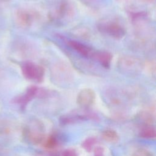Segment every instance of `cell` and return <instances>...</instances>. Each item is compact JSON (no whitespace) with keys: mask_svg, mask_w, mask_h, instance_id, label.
<instances>
[{"mask_svg":"<svg viewBox=\"0 0 156 156\" xmlns=\"http://www.w3.org/2000/svg\"><path fill=\"white\" fill-rule=\"evenodd\" d=\"M117 65L119 71L129 75L138 74L142 71L144 66L141 60L134 56L129 55L121 57Z\"/></svg>","mask_w":156,"mask_h":156,"instance_id":"7a4b0ae2","label":"cell"},{"mask_svg":"<svg viewBox=\"0 0 156 156\" xmlns=\"http://www.w3.org/2000/svg\"><path fill=\"white\" fill-rule=\"evenodd\" d=\"M97 140L95 137H88L86 138L82 143V147L87 152H90L92 151L93 146L96 143Z\"/></svg>","mask_w":156,"mask_h":156,"instance_id":"2e32d148","label":"cell"},{"mask_svg":"<svg viewBox=\"0 0 156 156\" xmlns=\"http://www.w3.org/2000/svg\"><path fill=\"white\" fill-rule=\"evenodd\" d=\"M102 138L107 142L115 143L119 141V137L118 133L112 129H107L102 132Z\"/></svg>","mask_w":156,"mask_h":156,"instance_id":"5bb4252c","label":"cell"},{"mask_svg":"<svg viewBox=\"0 0 156 156\" xmlns=\"http://www.w3.org/2000/svg\"><path fill=\"white\" fill-rule=\"evenodd\" d=\"M97 28L101 32L116 40L121 39L126 35V30L124 27L116 21L100 22L97 25Z\"/></svg>","mask_w":156,"mask_h":156,"instance_id":"8992f818","label":"cell"},{"mask_svg":"<svg viewBox=\"0 0 156 156\" xmlns=\"http://www.w3.org/2000/svg\"><path fill=\"white\" fill-rule=\"evenodd\" d=\"M130 18L133 22H136L139 20H143L147 16V13L146 12H132L130 13Z\"/></svg>","mask_w":156,"mask_h":156,"instance_id":"e0dca14e","label":"cell"},{"mask_svg":"<svg viewBox=\"0 0 156 156\" xmlns=\"http://www.w3.org/2000/svg\"><path fill=\"white\" fill-rule=\"evenodd\" d=\"M95 58L103 67L109 68L113 58L112 54L107 51L94 52L93 57Z\"/></svg>","mask_w":156,"mask_h":156,"instance_id":"7c38bea8","label":"cell"},{"mask_svg":"<svg viewBox=\"0 0 156 156\" xmlns=\"http://www.w3.org/2000/svg\"><path fill=\"white\" fill-rule=\"evenodd\" d=\"M71 70L67 65L64 64H58L52 69V76L56 81H68L72 76Z\"/></svg>","mask_w":156,"mask_h":156,"instance_id":"8fae6325","label":"cell"},{"mask_svg":"<svg viewBox=\"0 0 156 156\" xmlns=\"http://www.w3.org/2000/svg\"><path fill=\"white\" fill-rule=\"evenodd\" d=\"M23 135L25 138L35 145L41 144L45 138L44 126L39 120L29 122L24 128Z\"/></svg>","mask_w":156,"mask_h":156,"instance_id":"6da1fadb","label":"cell"},{"mask_svg":"<svg viewBox=\"0 0 156 156\" xmlns=\"http://www.w3.org/2000/svg\"><path fill=\"white\" fill-rule=\"evenodd\" d=\"M94 156H96V155H94ZM101 156H104V155H101Z\"/></svg>","mask_w":156,"mask_h":156,"instance_id":"d4e9b609","label":"cell"},{"mask_svg":"<svg viewBox=\"0 0 156 156\" xmlns=\"http://www.w3.org/2000/svg\"><path fill=\"white\" fill-rule=\"evenodd\" d=\"M76 6L69 0L61 1L51 15L53 20L66 21L71 20L76 14Z\"/></svg>","mask_w":156,"mask_h":156,"instance_id":"3957f363","label":"cell"},{"mask_svg":"<svg viewBox=\"0 0 156 156\" xmlns=\"http://www.w3.org/2000/svg\"><path fill=\"white\" fill-rule=\"evenodd\" d=\"M44 89L35 85H31L26 89V91L13 98V102L18 104L21 109H24L27 104L35 98H43Z\"/></svg>","mask_w":156,"mask_h":156,"instance_id":"5b68a950","label":"cell"},{"mask_svg":"<svg viewBox=\"0 0 156 156\" xmlns=\"http://www.w3.org/2000/svg\"><path fill=\"white\" fill-rule=\"evenodd\" d=\"M35 16V13L33 11L25 9H18L15 14L17 24L23 28H27L31 26Z\"/></svg>","mask_w":156,"mask_h":156,"instance_id":"52a82bcc","label":"cell"},{"mask_svg":"<svg viewBox=\"0 0 156 156\" xmlns=\"http://www.w3.org/2000/svg\"><path fill=\"white\" fill-rule=\"evenodd\" d=\"M61 156H78L76 150L73 149H68L63 151Z\"/></svg>","mask_w":156,"mask_h":156,"instance_id":"d6986e66","label":"cell"},{"mask_svg":"<svg viewBox=\"0 0 156 156\" xmlns=\"http://www.w3.org/2000/svg\"><path fill=\"white\" fill-rule=\"evenodd\" d=\"M9 0H0V2H7Z\"/></svg>","mask_w":156,"mask_h":156,"instance_id":"603a6c76","label":"cell"},{"mask_svg":"<svg viewBox=\"0 0 156 156\" xmlns=\"http://www.w3.org/2000/svg\"><path fill=\"white\" fill-rule=\"evenodd\" d=\"M54 156H58V155H54Z\"/></svg>","mask_w":156,"mask_h":156,"instance_id":"cb8c5ba5","label":"cell"},{"mask_svg":"<svg viewBox=\"0 0 156 156\" xmlns=\"http://www.w3.org/2000/svg\"><path fill=\"white\" fill-rule=\"evenodd\" d=\"M58 140L57 137L54 135H51L47 138L45 137L42 143V145L44 147L48 149H52L57 147L58 145Z\"/></svg>","mask_w":156,"mask_h":156,"instance_id":"9a60e30c","label":"cell"},{"mask_svg":"<svg viewBox=\"0 0 156 156\" xmlns=\"http://www.w3.org/2000/svg\"><path fill=\"white\" fill-rule=\"evenodd\" d=\"M21 73L27 80L37 83L43 82L44 76V68L30 61H26L21 65Z\"/></svg>","mask_w":156,"mask_h":156,"instance_id":"277c9868","label":"cell"},{"mask_svg":"<svg viewBox=\"0 0 156 156\" xmlns=\"http://www.w3.org/2000/svg\"><path fill=\"white\" fill-rule=\"evenodd\" d=\"M66 43L69 48L76 51L82 56L87 58L93 57L94 52L92 49L87 45L73 40H68L66 41Z\"/></svg>","mask_w":156,"mask_h":156,"instance_id":"30bf717a","label":"cell"},{"mask_svg":"<svg viewBox=\"0 0 156 156\" xmlns=\"http://www.w3.org/2000/svg\"><path fill=\"white\" fill-rule=\"evenodd\" d=\"M95 118L94 115L90 113L83 112L82 113H74L70 115H66L62 116L60 119V123L62 124H69L76 122L77 121H85L89 119H93Z\"/></svg>","mask_w":156,"mask_h":156,"instance_id":"9c48e42d","label":"cell"},{"mask_svg":"<svg viewBox=\"0 0 156 156\" xmlns=\"http://www.w3.org/2000/svg\"><path fill=\"white\" fill-rule=\"evenodd\" d=\"M140 137L145 139H154L156 136V130L154 127L149 126H144L139 133Z\"/></svg>","mask_w":156,"mask_h":156,"instance_id":"4fadbf2b","label":"cell"},{"mask_svg":"<svg viewBox=\"0 0 156 156\" xmlns=\"http://www.w3.org/2000/svg\"><path fill=\"white\" fill-rule=\"evenodd\" d=\"M0 156H3V154H2V148L0 146Z\"/></svg>","mask_w":156,"mask_h":156,"instance_id":"7402d4cb","label":"cell"},{"mask_svg":"<svg viewBox=\"0 0 156 156\" xmlns=\"http://www.w3.org/2000/svg\"><path fill=\"white\" fill-rule=\"evenodd\" d=\"M141 1H142V2H145V3H151V2H152L154 0H140Z\"/></svg>","mask_w":156,"mask_h":156,"instance_id":"44dd1931","label":"cell"},{"mask_svg":"<svg viewBox=\"0 0 156 156\" xmlns=\"http://www.w3.org/2000/svg\"><path fill=\"white\" fill-rule=\"evenodd\" d=\"M132 156H153V155L149 151L146 149L140 148L135 151L133 154Z\"/></svg>","mask_w":156,"mask_h":156,"instance_id":"ac0fdd59","label":"cell"},{"mask_svg":"<svg viewBox=\"0 0 156 156\" xmlns=\"http://www.w3.org/2000/svg\"><path fill=\"white\" fill-rule=\"evenodd\" d=\"M96 94L93 90L85 88L81 90L77 96L76 101L77 104L82 108H88L95 102Z\"/></svg>","mask_w":156,"mask_h":156,"instance_id":"ba28073f","label":"cell"},{"mask_svg":"<svg viewBox=\"0 0 156 156\" xmlns=\"http://www.w3.org/2000/svg\"><path fill=\"white\" fill-rule=\"evenodd\" d=\"M94 155L96 156H101L103 155L104 149L100 146H98L94 149Z\"/></svg>","mask_w":156,"mask_h":156,"instance_id":"ffe728a7","label":"cell"}]
</instances>
